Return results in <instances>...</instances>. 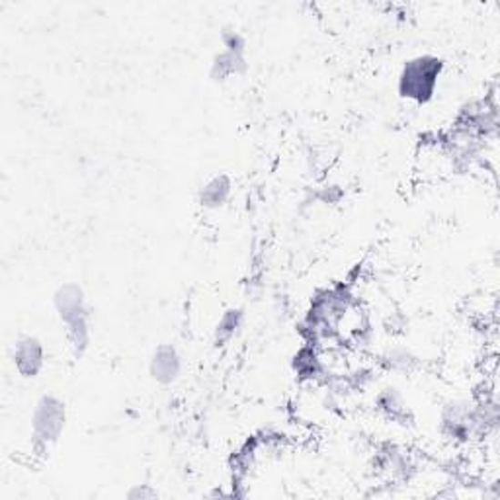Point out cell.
<instances>
[{"mask_svg": "<svg viewBox=\"0 0 500 500\" xmlns=\"http://www.w3.org/2000/svg\"><path fill=\"white\" fill-rule=\"evenodd\" d=\"M53 307L65 324L66 339H69L75 354L83 356L90 342V313L83 288L73 281L63 283L53 293Z\"/></svg>", "mask_w": 500, "mask_h": 500, "instance_id": "cell-1", "label": "cell"}, {"mask_svg": "<svg viewBox=\"0 0 500 500\" xmlns=\"http://www.w3.org/2000/svg\"><path fill=\"white\" fill-rule=\"evenodd\" d=\"M486 407L489 404H475L465 399L450 401L442 411L444 434L459 444L485 434L489 424L496 423V411L486 414Z\"/></svg>", "mask_w": 500, "mask_h": 500, "instance_id": "cell-2", "label": "cell"}, {"mask_svg": "<svg viewBox=\"0 0 500 500\" xmlns=\"http://www.w3.org/2000/svg\"><path fill=\"white\" fill-rule=\"evenodd\" d=\"M444 61L436 56H418L403 65L399 75L401 98L414 104H428L436 94Z\"/></svg>", "mask_w": 500, "mask_h": 500, "instance_id": "cell-3", "label": "cell"}, {"mask_svg": "<svg viewBox=\"0 0 500 500\" xmlns=\"http://www.w3.org/2000/svg\"><path fill=\"white\" fill-rule=\"evenodd\" d=\"M66 424L65 403L53 395H44L36 403L32 414V436L39 448L57 444Z\"/></svg>", "mask_w": 500, "mask_h": 500, "instance_id": "cell-4", "label": "cell"}, {"mask_svg": "<svg viewBox=\"0 0 500 500\" xmlns=\"http://www.w3.org/2000/svg\"><path fill=\"white\" fill-rule=\"evenodd\" d=\"M12 362L15 368L26 380L39 375V372L46 366V348L37 336L24 334L15 344V352H12Z\"/></svg>", "mask_w": 500, "mask_h": 500, "instance_id": "cell-5", "label": "cell"}, {"mask_svg": "<svg viewBox=\"0 0 500 500\" xmlns=\"http://www.w3.org/2000/svg\"><path fill=\"white\" fill-rule=\"evenodd\" d=\"M148 373L158 385H172L180 380L182 358L172 344H160L148 360Z\"/></svg>", "mask_w": 500, "mask_h": 500, "instance_id": "cell-6", "label": "cell"}, {"mask_svg": "<svg viewBox=\"0 0 500 500\" xmlns=\"http://www.w3.org/2000/svg\"><path fill=\"white\" fill-rule=\"evenodd\" d=\"M249 69L247 63V51H235V49H225L219 51L218 56L211 61L209 77L215 83H225V80L245 75Z\"/></svg>", "mask_w": 500, "mask_h": 500, "instance_id": "cell-7", "label": "cell"}, {"mask_svg": "<svg viewBox=\"0 0 500 500\" xmlns=\"http://www.w3.org/2000/svg\"><path fill=\"white\" fill-rule=\"evenodd\" d=\"M233 184L227 174H215V177L208 179L198 190V201L201 208L206 209H219L227 204V199L231 198Z\"/></svg>", "mask_w": 500, "mask_h": 500, "instance_id": "cell-8", "label": "cell"}, {"mask_svg": "<svg viewBox=\"0 0 500 500\" xmlns=\"http://www.w3.org/2000/svg\"><path fill=\"white\" fill-rule=\"evenodd\" d=\"M375 404L385 416L393 418V421H401V418L407 416V404H404L403 395L395 387H385L380 391L375 397Z\"/></svg>", "mask_w": 500, "mask_h": 500, "instance_id": "cell-9", "label": "cell"}, {"mask_svg": "<svg viewBox=\"0 0 500 500\" xmlns=\"http://www.w3.org/2000/svg\"><path fill=\"white\" fill-rule=\"evenodd\" d=\"M240 327H242V311L240 309L225 311L223 317L218 322V329H215V344L223 346L229 341H233Z\"/></svg>", "mask_w": 500, "mask_h": 500, "instance_id": "cell-10", "label": "cell"}, {"mask_svg": "<svg viewBox=\"0 0 500 500\" xmlns=\"http://www.w3.org/2000/svg\"><path fill=\"white\" fill-rule=\"evenodd\" d=\"M382 362L385 363L387 370L397 372V370H407L413 363V358L404 348H395V350H389V352L382 358Z\"/></svg>", "mask_w": 500, "mask_h": 500, "instance_id": "cell-11", "label": "cell"}, {"mask_svg": "<svg viewBox=\"0 0 500 500\" xmlns=\"http://www.w3.org/2000/svg\"><path fill=\"white\" fill-rule=\"evenodd\" d=\"M157 491H151L147 485H135L133 489L128 493V498L138 500V498H155Z\"/></svg>", "mask_w": 500, "mask_h": 500, "instance_id": "cell-12", "label": "cell"}]
</instances>
